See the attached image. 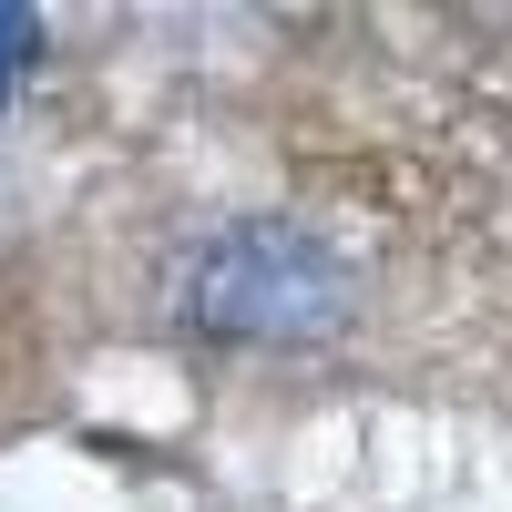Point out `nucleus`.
<instances>
[{"instance_id": "f257e3e1", "label": "nucleus", "mask_w": 512, "mask_h": 512, "mask_svg": "<svg viewBox=\"0 0 512 512\" xmlns=\"http://www.w3.org/2000/svg\"><path fill=\"white\" fill-rule=\"evenodd\" d=\"M338 308H349L338 256L308 226H277V216L226 226L185 267V318L205 338H246V349H297V338L338 328Z\"/></svg>"}, {"instance_id": "f03ea898", "label": "nucleus", "mask_w": 512, "mask_h": 512, "mask_svg": "<svg viewBox=\"0 0 512 512\" xmlns=\"http://www.w3.org/2000/svg\"><path fill=\"white\" fill-rule=\"evenodd\" d=\"M41 62V21L31 11H11V0H0V103L21 93V72Z\"/></svg>"}]
</instances>
